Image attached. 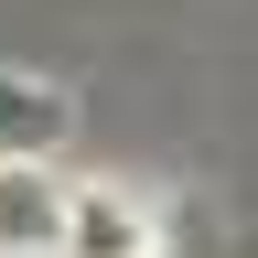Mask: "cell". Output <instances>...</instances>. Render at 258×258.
<instances>
[{
  "instance_id": "obj_1",
  "label": "cell",
  "mask_w": 258,
  "mask_h": 258,
  "mask_svg": "<svg viewBox=\"0 0 258 258\" xmlns=\"http://www.w3.org/2000/svg\"><path fill=\"white\" fill-rule=\"evenodd\" d=\"M64 237V194L43 161H0V258H54Z\"/></svg>"
},
{
  "instance_id": "obj_2",
  "label": "cell",
  "mask_w": 258,
  "mask_h": 258,
  "mask_svg": "<svg viewBox=\"0 0 258 258\" xmlns=\"http://www.w3.org/2000/svg\"><path fill=\"white\" fill-rule=\"evenodd\" d=\"M64 258H151L161 247V226L129 205V194H64Z\"/></svg>"
},
{
  "instance_id": "obj_3",
  "label": "cell",
  "mask_w": 258,
  "mask_h": 258,
  "mask_svg": "<svg viewBox=\"0 0 258 258\" xmlns=\"http://www.w3.org/2000/svg\"><path fill=\"white\" fill-rule=\"evenodd\" d=\"M64 129H76V108L43 76H0V161H43Z\"/></svg>"
}]
</instances>
